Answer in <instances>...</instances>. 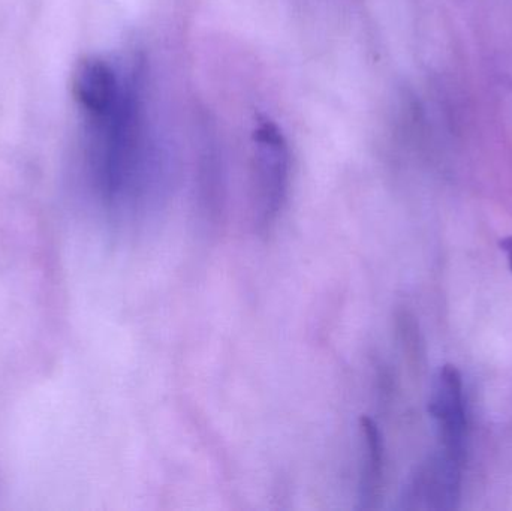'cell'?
<instances>
[{
  "instance_id": "4",
  "label": "cell",
  "mask_w": 512,
  "mask_h": 511,
  "mask_svg": "<svg viewBox=\"0 0 512 511\" xmlns=\"http://www.w3.org/2000/svg\"><path fill=\"white\" fill-rule=\"evenodd\" d=\"M364 450L363 473H361V501L364 507L367 503L375 501L381 489L382 474H384V443L378 426L370 419L361 420Z\"/></svg>"
},
{
  "instance_id": "2",
  "label": "cell",
  "mask_w": 512,
  "mask_h": 511,
  "mask_svg": "<svg viewBox=\"0 0 512 511\" xmlns=\"http://www.w3.org/2000/svg\"><path fill=\"white\" fill-rule=\"evenodd\" d=\"M123 86L125 77L102 57H81L72 69V96L90 120L105 116L116 105Z\"/></svg>"
},
{
  "instance_id": "1",
  "label": "cell",
  "mask_w": 512,
  "mask_h": 511,
  "mask_svg": "<svg viewBox=\"0 0 512 511\" xmlns=\"http://www.w3.org/2000/svg\"><path fill=\"white\" fill-rule=\"evenodd\" d=\"M288 177V144L280 129L264 120L254 132L255 195L262 225L270 224L282 207Z\"/></svg>"
},
{
  "instance_id": "5",
  "label": "cell",
  "mask_w": 512,
  "mask_h": 511,
  "mask_svg": "<svg viewBox=\"0 0 512 511\" xmlns=\"http://www.w3.org/2000/svg\"><path fill=\"white\" fill-rule=\"evenodd\" d=\"M501 248L508 254V260H510V269L512 272V237H507V239L501 240Z\"/></svg>"
},
{
  "instance_id": "3",
  "label": "cell",
  "mask_w": 512,
  "mask_h": 511,
  "mask_svg": "<svg viewBox=\"0 0 512 511\" xmlns=\"http://www.w3.org/2000/svg\"><path fill=\"white\" fill-rule=\"evenodd\" d=\"M429 413L438 422L442 450L454 458H465L466 413L462 374L445 365L436 377Z\"/></svg>"
}]
</instances>
